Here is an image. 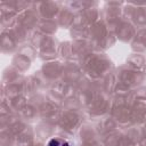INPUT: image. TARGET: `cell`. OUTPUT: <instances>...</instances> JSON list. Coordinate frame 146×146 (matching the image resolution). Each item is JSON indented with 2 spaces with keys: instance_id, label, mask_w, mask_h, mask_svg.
Listing matches in <instances>:
<instances>
[{
  "instance_id": "6da1fadb",
  "label": "cell",
  "mask_w": 146,
  "mask_h": 146,
  "mask_svg": "<svg viewBox=\"0 0 146 146\" xmlns=\"http://www.w3.org/2000/svg\"><path fill=\"white\" fill-rule=\"evenodd\" d=\"M47 146H72L71 143L66 139H63V138H58V137H55V138H51Z\"/></svg>"
}]
</instances>
